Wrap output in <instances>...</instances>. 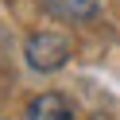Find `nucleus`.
I'll list each match as a JSON object with an SVG mask.
<instances>
[{
    "label": "nucleus",
    "instance_id": "obj_2",
    "mask_svg": "<svg viewBox=\"0 0 120 120\" xmlns=\"http://www.w3.org/2000/svg\"><path fill=\"white\" fill-rule=\"evenodd\" d=\"M23 120H74V105L62 93H39L27 105Z\"/></svg>",
    "mask_w": 120,
    "mask_h": 120
},
{
    "label": "nucleus",
    "instance_id": "obj_1",
    "mask_svg": "<svg viewBox=\"0 0 120 120\" xmlns=\"http://www.w3.org/2000/svg\"><path fill=\"white\" fill-rule=\"evenodd\" d=\"M23 54H27V66L39 74H54L70 62L74 54V43L66 35H54V31H43V35H31L23 43Z\"/></svg>",
    "mask_w": 120,
    "mask_h": 120
},
{
    "label": "nucleus",
    "instance_id": "obj_4",
    "mask_svg": "<svg viewBox=\"0 0 120 120\" xmlns=\"http://www.w3.org/2000/svg\"><path fill=\"white\" fill-rule=\"evenodd\" d=\"M116 12H120V0H116Z\"/></svg>",
    "mask_w": 120,
    "mask_h": 120
},
{
    "label": "nucleus",
    "instance_id": "obj_3",
    "mask_svg": "<svg viewBox=\"0 0 120 120\" xmlns=\"http://www.w3.org/2000/svg\"><path fill=\"white\" fill-rule=\"evenodd\" d=\"M43 8L54 19H66V23H78V19H93L101 0H43Z\"/></svg>",
    "mask_w": 120,
    "mask_h": 120
},
{
    "label": "nucleus",
    "instance_id": "obj_5",
    "mask_svg": "<svg viewBox=\"0 0 120 120\" xmlns=\"http://www.w3.org/2000/svg\"><path fill=\"white\" fill-rule=\"evenodd\" d=\"M0 120H4V116H0Z\"/></svg>",
    "mask_w": 120,
    "mask_h": 120
}]
</instances>
